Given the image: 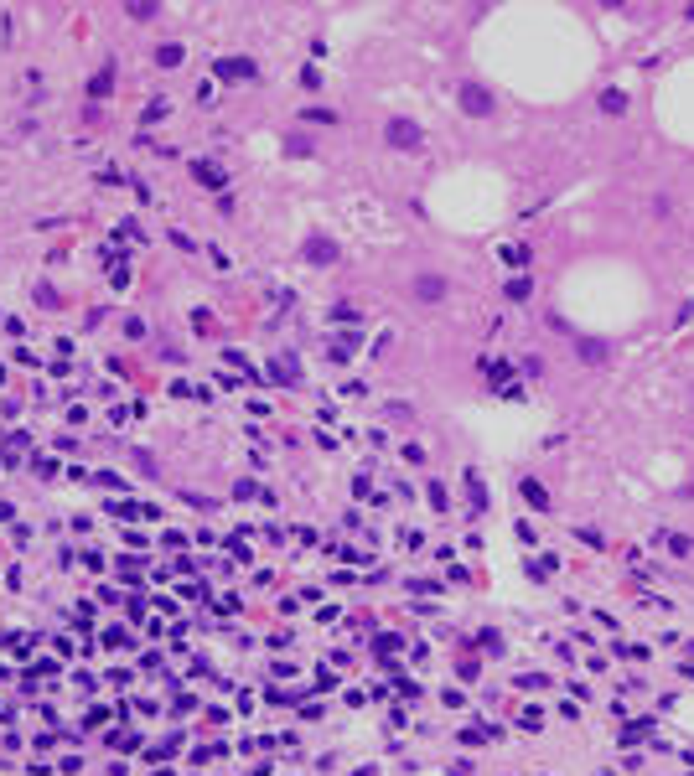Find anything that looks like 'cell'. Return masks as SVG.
Here are the masks:
<instances>
[{
    "mask_svg": "<svg viewBox=\"0 0 694 776\" xmlns=\"http://www.w3.org/2000/svg\"><path fill=\"white\" fill-rule=\"evenodd\" d=\"M461 109H467V114H493V94H487V88H477V83H467V88H461Z\"/></svg>",
    "mask_w": 694,
    "mask_h": 776,
    "instance_id": "1",
    "label": "cell"
},
{
    "mask_svg": "<svg viewBox=\"0 0 694 776\" xmlns=\"http://www.w3.org/2000/svg\"><path fill=\"white\" fill-rule=\"evenodd\" d=\"M388 145H404V151L420 145V125L414 119H388Z\"/></svg>",
    "mask_w": 694,
    "mask_h": 776,
    "instance_id": "2",
    "label": "cell"
},
{
    "mask_svg": "<svg viewBox=\"0 0 694 776\" xmlns=\"http://www.w3.org/2000/svg\"><path fill=\"white\" fill-rule=\"evenodd\" d=\"M212 73H218V78H228V83H244V78H254V62H249V57H223Z\"/></svg>",
    "mask_w": 694,
    "mask_h": 776,
    "instance_id": "3",
    "label": "cell"
},
{
    "mask_svg": "<svg viewBox=\"0 0 694 776\" xmlns=\"http://www.w3.org/2000/svg\"><path fill=\"white\" fill-rule=\"evenodd\" d=\"M414 290H420V300H441V295H446V280H441V274H420Z\"/></svg>",
    "mask_w": 694,
    "mask_h": 776,
    "instance_id": "4",
    "label": "cell"
},
{
    "mask_svg": "<svg viewBox=\"0 0 694 776\" xmlns=\"http://www.w3.org/2000/svg\"><path fill=\"white\" fill-rule=\"evenodd\" d=\"M306 254L317 259V264H332V259H337V248H332V238H311V244H306Z\"/></svg>",
    "mask_w": 694,
    "mask_h": 776,
    "instance_id": "5",
    "label": "cell"
},
{
    "mask_svg": "<svg viewBox=\"0 0 694 776\" xmlns=\"http://www.w3.org/2000/svg\"><path fill=\"white\" fill-rule=\"evenodd\" d=\"M580 357L586 363H606V341H580Z\"/></svg>",
    "mask_w": 694,
    "mask_h": 776,
    "instance_id": "6",
    "label": "cell"
},
{
    "mask_svg": "<svg viewBox=\"0 0 694 776\" xmlns=\"http://www.w3.org/2000/svg\"><path fill=\"white\" fill-rule=\"evenodd\" d=\"M523 497H529V507H549V497H544L539 482H523Z\"/></svg>",
    "mask_w": 694,
    "mask_h": 776,
    "instance_id": "7",
    "label": "cell"
},
{
    "mask_svg": "<svg viewBox=\"0 0 694 776\" xmlns=\"http://www.w3.org/2000/svg\"><path fill=\"white\" fill-rule=\"evenodd\" d=\"M601 109H606V114H622L627 99H622V94H601Z\"/></svg>",
    "mask_w": 694,
    "mask_h": 776,
    "instance_id": "8",
    "label": "cell"
},
{
    "mask_svg": "<svg viewBox=\"0 0 694 776\" xmlns=\"http://www.w3.org/2000/svg\"><path fill=\"white\" fill-rule=\"evenodd\" d=\"M156 57H161V68H177V62H182V47H161Z\"/></svg>",
    "mask_w": 694,
    "mask_h": 776,
    "instance_id": "9",
    "label": "cell"
},
{
    "mask_svg": "<svg viewBox=\"0 0 694 776\" xmlns=\"http://www.w3.org/2000/svg\"><path fill=\"white\" fill-rule=\"evenodd\" d=\"M197 181H208V187H223V177H218L212 166H197Z\"/></svg>",
    "mask_w": 694,
    "mask_h": 776,
    "instance_id": "10",
    "label": "cell"
},
{
    "mask_svg": "<svg viewBox=\"0 0 694 776\" xmlns=\"http://www.w3.org/2000/svg\"><path fill=\"white\" fill-rule=\"evenodd\" d=\"M508 295H513V300H523V295H529V280H523V274H518V280H508Z\"/></svg>",
    "mask_w": 694,
    "mask_h": 776,
    "instance_id": "11",
    "label": "cell"
}]
</instances>
